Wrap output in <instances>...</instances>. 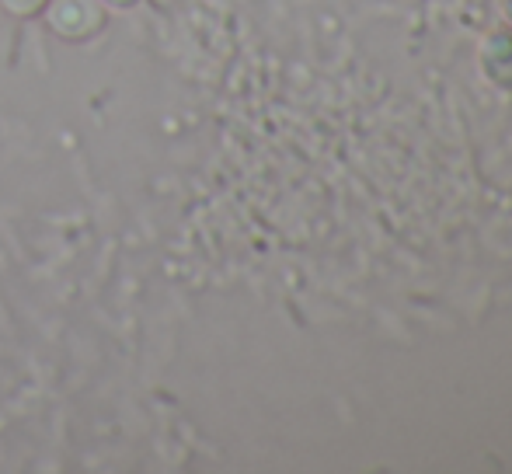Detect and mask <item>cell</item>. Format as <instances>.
Segmentation results:
<instances>
[{"instance_id":"1","label":"cell","mask_w":512,"mask_h":474,"mask_svg":"<svg viewBox=\"0 0 512 474\" xmlns=\"http://www.w3.org/2000/svg\"><path fill=\"white\" fill-rule=\"evenodd\" d=\"M49 25L63 35V39H91L95 32H102L105 18L98 11V4L91 0H60V4L49 7Z\"/></svg>"},{"instance_id":"2","label":"cell","mask_w":512,"mask_h":474,"mask_svg":"<svg viewBox=\"0 0 512 474\" xmlns=\"http://www.w3.org/2000/svg\"><path fill=\"white\" fill-rule=\"evenodd\" d=\"M481 67L502 88H512V35L492 32L481 42Z\"/></svg>"},{"instance_id":"5","label":"cell","mask_w":512,"mask_h":474,"mask_svg":"<svg viewBox=\"0 0 512 474\" xmlns=\"http://www.w3.org/2000/svg\"><path fill=\"white\" fill-rule=\"evenodd\" d=\"M502 11H506V18L512 21V0H502Z\"/></svg>"},{"instance_id":"4","label":"cell","mask_w":512,"mask_h":474,"mask_svg":"<svg viewBox=\"0 0 512 474\" xmlns=\"http://www.w3.org/2000/svg\"><path fill=\"white\" fill-rule=\"evenodd\" d=\"M105 7H115V11H126V7H133V4H140V0H102Z\"/></svg>"},{"instance_id":"3","label":"cell","mask_w":512,"mask_h":474,"mask_svg":"<svg viewBox=\"0 0 512 474\" xmlns=\"http://www.w3.org/2000/svg\"><path fill=\"white\" fill-rule=\"evenodd\" d=\"M4 7L14 14H35V11H46L49 0H4Z\"/></svg>"}]
</instances>
